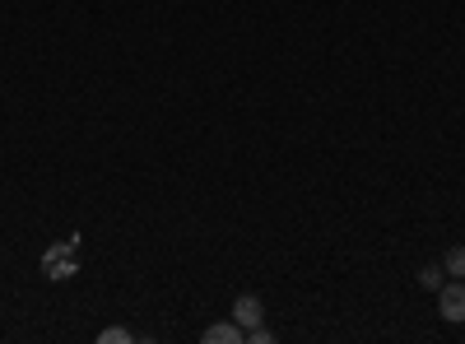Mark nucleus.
Segmentation results:
<instances>
[{
	"label": "nucleus",
	"instance_id": "nucleus-1",
	"mask_svg": "<svg viewBox=\"0 0 465 344\" xmlns=\"http://www.w3.org/2000/svg\"><path fill=\"white\" fill-rule=\"evenodd\" d=\"M438 312H442V321H451V326L465 321V280H451V284L438 289Z\"/></svg>",
	"mask_w": 465,
	"mask_h": 344
},
{
	"label": "nucleus",
	"instance_id": "nucleus-2",
	"mask_svg": "<svg viewBox=\"0 0 465 344\" xmlns=\"http://www.w3.org/2000/svg\"><path fill=\"white\" fill-rule=\"evenodd\" d=\"M232 321H238L242 330L261 326V321H265V308H261V298H256V293H242L238 302H232Z\"/></svg>",
	"mask_w": 465,
	"mask_h": 344
},
{
	"label": "nucleus",
	"instance_id": "nucleus-3",
	"mask_svg": "<svg viewBox=\"0 0 465 344\" xmlns=\"http://www.w3.org/2000/svg\"><path fill=\"white\" fill-rule=\"evenodd\" d=\"M201 339H205V344H242V339H247V330H242L238 321H214Z\"/></svg>",
	"mask_w": 465,
	"mask_h": 344
},
{
	"label": "nucleus",
	"instance_id": "nucleus-4",
	"mask_svg": "<svg viewBox=\"0 0 465 344\" xmlns=\"http://www.w3.org/2000/svg\"><path fill=\"white\" fill-rule=\"evenodd\" d=\"M442 270H447L451 280H465V247H451V251L442 256Z\"/></svg>",
	"mask_w": 465,
	"mask_h": 344
},
{
	"label": "nucleus",
	"instance_id": "nucleus-5",
	"mask_svg": "<svg viewBox=\"0 0 465 344\" xmlns=\"http://www.w3.org/2000/svg\"><path fill=\"white\" fill-rule=\"evenodd\" d=\"M442 275H447L442 265H423V270H419V284H423V289H442V284H447Z\"/></svg>",
	"mask_w": 465,
	"mask_h": 344
},
{
	"label": "nucleus",
	"instance_id": "nucleus-6",
	"mask_svg": "<svg viewBox=\"0 0 465 344\" xmlns=\"http://www.w3.org/2000/svg\"><path fill=\"white\" fill-rule=\"evenodd\" d=\"M126 339H131V330H126V326H107V330L98 335V344H126Z\"/></svg>",
	"mask_w": 465,
	"mask_h": 344
},
{
	"label": "nucleus",
	"instance_id": "nucleus-7",
	"mask_svg": "<svg viewBox=\"0 0 465 344\" xmlns=\"http://www.w3.org/2000/svg\"><path fill=\"white\" fill-rule=\"evenodd\" d=\"M247 344H275V330H270V326L261 321V326H252V330H247Z\"/></svg>",
	"mask_w": 465,
	"mask_h": 344
}]
</instances>
